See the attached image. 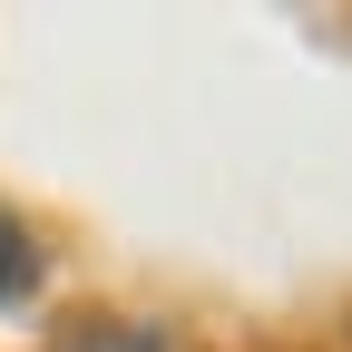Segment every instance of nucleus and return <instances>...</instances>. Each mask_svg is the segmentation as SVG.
<instances>
[{"instance_id":"1","label":"nucleus","mask_w":352,"mask_h":352,"mask_svg":"<svg viewBox=\"0 0 352 352\" xmlns=\"http://www.w3.org/2000/svg\"><path fill=\"white\" fill-rule=\"evenodd\" d=\"M39 294V235L0 206V303H30Z\"/></svg>"},{"instance_id":"2","label":"nucleus","mask_w":352,"mask_h":352,"mask_svg":"<svg viewBox=\"0 0 352 352\" xmlns=\"http://www.w3.org/2000/svg\"><path fill=\"white\" fill-rule=\"evenodd\" d=\"M59 352H166V333H147V323H118V333H69Z\"/></svg>"}]
</instances>
